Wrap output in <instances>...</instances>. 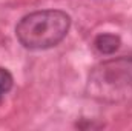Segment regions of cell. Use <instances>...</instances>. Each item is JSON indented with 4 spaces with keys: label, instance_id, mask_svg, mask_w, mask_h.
Instances as JSON below:
<instances>
[{
    "label": "cell",
    "instance_id": "2",
    "mask_svg": "<svg viewBox=\"0 0 132 131\" xmlns=\"http://www.w3.org/2000/svg\"><path fill=\"white\" fill-rule=\"evenodd\" d=\"M71 17L59 9H42L25 16L15 26L19 42L28 49L57 46L69 31Z\"/></svg>",
    "mask_w": 132,
    "mask_h": 131
},
{
    "label": "cell",
    "instance_id": "4",
    "mask_svg": "<svg viewBox=\"0 0 132 131\" xmlns=\"http://www.w3.org/2000/svg\"><path fill=\"white\" fill-rule=\"evenodd\" d=\"M12 85H14V77L12 74L6 69V68H2L0 66V102L3 100V97L12 90Z\"/></svg>",
    "mask_w": 132,
    "mask_h": 131
},
{
    "label": "cell",
    "instance_id": "1",
    "mask_svg": "<svg viewBox=\"0 0 132 131\" xmlns=\"http://www.w3.org/2000/svg\"><path fill=\"white\" fill-rule=\"evenodd\" d=\"M85 91L100 103L132 102V57H115L95 65L89 71Z\"/></svg>",
    "mask_w": 132,
    "mask_h": 131
},
{
    "label": "cell",
    "instance_id": "3",
    "mask_svg": "<svg viewBox=\"0 0 132 131\" xmlns=\"http://www.w3.org/2000/svg\"><path fill=\"white\" fill-rule=\"evenodd\" d=\"M121 45V40L118 35L115 34H98L95 39H94V46L95 49L98 51L100 54H104V56H111L114 54Z\"/></svg>",
    "mask_w": 132,
    "mask_h": 131
}]
</instances>
